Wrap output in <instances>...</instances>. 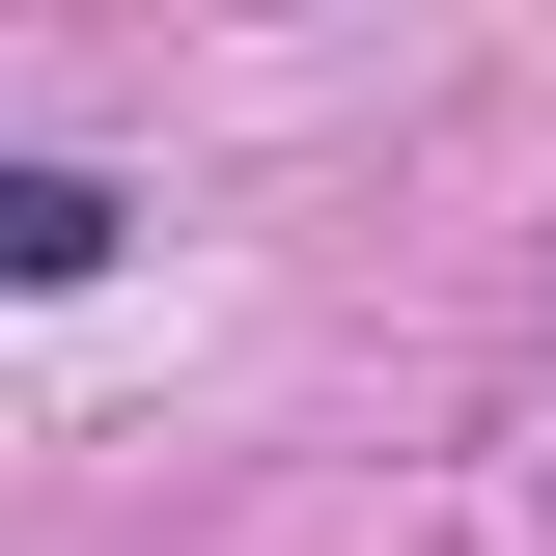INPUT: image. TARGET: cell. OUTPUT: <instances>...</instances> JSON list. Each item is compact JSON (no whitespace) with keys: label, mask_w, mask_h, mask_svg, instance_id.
<instances>
[{"label":"cell","mask_w":556,"mask_h":556,"mask_svg":"<svg viewBox=\"0 0 556 556\" xmlns=\"http://www.w3.org/2000/svg\"><path fill=\"white\" fill-rule=\"evenodd\" d=\"M0 278H112V167H0Z\"/></svg>","instance_id":"1"}]
</instances>
